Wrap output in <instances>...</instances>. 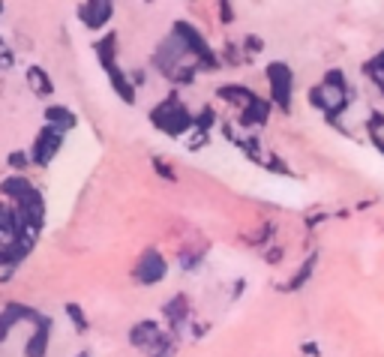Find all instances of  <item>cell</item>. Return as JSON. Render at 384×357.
<instances>
[{
	"mask_svg": "<svg viewBox=\"0 0 384 357\" xmlns=\"http://www.w3.org/2000/svg\"><path fill=\"white\" fill-rule=\"evenodd\" d=\"M150 120L156 123V130H162L168 135H183L190 126H195V118L187 108H183V103L177 96L162 99V103L150 111Z\"/></svg>",
	"mask_w": 384,
	"mask_h": 357,
	"instance_id": "cell-1",
	"label": "cell"
},
{
	"mask_svg": "<svg viewBox=\"0 0 384 357\" xmlns=\"http://www.w3.org/2000/svg\"><path fill=\"white\" fill-rule=\"evenodd\" d=\"M267 84H270V99L282 108L289 111L291 108V90H294V73L289 63H267Z\"/></svg>",
	"mask_w": 384,
	"mask_h": 357,
	"instance_id": "cell-2",
	"label": "cell"
},
{
	"mask_svg": "<svg viewBox=\"0 0 384 357\" xmlns=\"http://www.w3.org/2000/svg\"><path fill=\"white\" fill-rule=\"evenodd\" d=\"M175 33H177V36L183 39V46H187V51H190V54H195L198 61H202V66L213 69V66L219 63L217 57H213L210 46H207V42H204V36L198 33L192 24H187V21H177V24H175Z\"/></svg>",
	"mask_w": 384,
	"mask_h": 357,
	"instance_id": "cell-3",
	"label": "cell"
},
{
	"mask_svg": "<svg viewBox=\"0 0 384 357\" xmlns=\"http://www.w3.org/2000/svg\"><path fill=\"white\" fill-rule=\"evenodd\" d=\"M183 54H190V51H187V46H183V39H180L177 33H172V36H168V39L162 42L160 48H156L153 63L160 66L165 76H175V73H177V61H180Z\"/></svg>",
	"mask_w": 384,
	"mask_h": 357,
	"instance_id": "cell-4",
	"label": "cell"
},
{
	"mask_svg": "<svg viewBox=\"0 0 384 357\" xmlns=\"http://www.w3.org/2000/svg\"><path fill=\"white\" fill-rule=\"evenodd\" d=\"M61 145H63V133H61V130H54V126H46V130H42V133L36 135V141H33L31 160H33L36 165L46 168V165L54 160V153H58Z\"/></svg>",
	"mask_w": 384,
	"mask_h": 357,
	"instance_id": "cell-5",
	"label": "cell"
},
{
	"mask_svg": "<svg viewBox=\"0 0 384 357\" xmlns=\"http://www.w3.org/2000/svg\"><path fill=\"white\" fill-rule=\"evenodd\" d=\"M115 16V6L108 4V0H96V4H81L78 6V19L84 27H90V31H103V27L111 21Z\"/></svg>",
	"mask_w": 384,
	"mask_h": 357,
	"instance_id": "cell-6",
	"label": "cell"
},
{
	"mask_svg": "<svg viewBox=\"0 0 384 357\" xmlns=\"http://www.w3.org/2000/svg\"><path fill=\"white\" fill-rule=\"evenodd\" d=\"M168 274V267H165V259L156 249H147L145 255H141V262L135 267V276L138 282H145V285H153V282H160L162 276Z\"/></svg>",
	"mask_w": 384,
	"mask_h": 357,
	"instance_id": "cell-7",
	"label": "cell"
},
{
	"mask_svg": "<svg viewBox=\"0 0 384 357\" xmlns=\"http://www.w3.org/2000/svg\"><path fill=\"white\" fill-rule=\"evenodd\" d=\"M48 336H51V319L46 316L39 324H33L31 339L24 342V354L27 357H46L48 354Z\"/></svg>",
	"mask_w": 384,
	"mask_h": 357,
	"instance_id": "cell-8",
	"label": "cell"
},
{
	"mask_svg": "<svg viewBox=\"0 0 384 357\" xmlns=\"http://www.w3.org/2000/svg\"><path fill=\"white\" fill-rule=\"evenodd\" d=\"M160 336H162V333H160V324H156V321H138L133 331H130V342H133L135 348H145V351H147Z\"/></svg>",
	"mask_w": 384,
	"mask_h": 357,
	"instance_id": "cell-9",
	"label": "cell"
},
{
	"mask_svg": "<svg viewBox=\"0 0 384 357\" xmlns=\"http://www.w3.org/2000/svg\"><path fill=\"white\" fill-rule=\"evenodd\" d=\"M0 190H4V195L9 198V202H24L27 195L33 192V187H31V180H27L24 175H9V177H4V183H0Z\"/></svg>",
	"mask_w": 384,
	"mask_h": 357,
	"instance_id": "cell-10",
	"label": "cell"
},
{
	"mask_svg": "<svg viewBox=\"0 0 384 357\" xmlns=\"http://www.w3.org/2000/svg\"><path fill=\"white\" fill-rule=\"evenodd\" d=\"M270 118V103L267 99H252V103L240 111V126H261Z\"/></svg>",
	"mask_w": 384,
	"mask_h": 357,
	"instance_id": "cell-11",
	"label": "cell"
},
{
	"mask_svg": "<svg viewBox=\"0 0 384 357\" xmlns=\"http://www.w3.org/2000/svg\"><path fill=\"white\" fill-rule=\"evenodd\" d=\"M108 73V81H111V88H115V93L123 99L126 105H133L135 103V84L126 78V73H120L118 66H111V69H105Z\"/></svg>",
	"mask_w": 384,
	"mask_h": 357,
	"instance_id": "cell-12",
	"label": "cell"
},
{
	"mask_svg": "<svg viewBox=\"0 0 384 357\" xmlns=\"http://www.w3.org/2000/svg\"><path fill=\"white\" fill-rule=\"evenodd\" d=\"M76 120L78 118L69 108H63V105H46V126H54V130L66 133V130H73V126H76Z\"/></svg>",
	"mask_w": 384,
	"mask_h": 357,
	"instance_id": "cell-13",
	"label": "cell"
},
{
	"mask_svg": "<svg viewBox=\"0 0 384 357\" xmlns=\"http://www.w3.org/2000/svg\"><path fill=\"white\" fill-rule=\"evenodd\" d=\"M217 96L225 99V103H232V105H244V108L252 103V99H259L249 88H244V84H222V88L217 90Z\"/></svg>",
	"mask_w": 384,
	"mask_h": 357,
	"instance_id": "cell-14",
	"label": "cell"
},
{
	"mask_svg": "<svg viewBox=\"0 0 384 357\" xmlns=\"http://www.w3.org/2000/svg\"><path fill=\"white\" fill-rule=\"evenodd\" d=\"M115 48H118V33H105V36L93 46V51H96V57H99V63H103L105 69L115 66Z\"/></svg>",
	"mask_w": 384,
	"mask_h": 357,
	"instance_id": "cell-15",
	"label": "cell"
},
{
	"mask_svg": "<svg viewBox=\"0 0 384 357\" xmlns=\"http://www.w3.org/2000/svg\"><path fill=\"white\" fill-rule=\"evenodd\" d=\"M24 78H27V84L33 88V93H39V96H51V93H54L51 78L42 73L39 66H31V69H27V76H24Z\"/></svg>",
	"mask_w": 384,
	"mask_h": 357,
	"instance_id": "cell-16",
	"label": "cell"
},
{
	"mask_svg": "<svg viewBox=\"0 0 384 357\" xmlns=\"http://www.w3.org/2000/svg\"><path fill=\"white\" fill-rule=\"evenodd\" d=\"M162 312H165V319H172V324H175V327H180L183 321L190 319V309H187V297H183V294H177L175 301H168V304L162 306Z\"/></svg>",
	"mask_w": 384,
	"mask_h": 357,
	"instance_id": "cell-17",
	"label": "cell"
},
{
	"mask_svg": "<svg viewBox=\"0 0 384 357\" xmlns=\"http://www.w3.org/2000/svg\"><path fill=\"white\" fill-rule=\"evenodd\" d=\"M316 262H318V255L312 252V259H306V262L301 264V270H297V276H294L291 282H286V291H297V289H301V285L312 276V270H316Z\"/></svg>",
	"mask_w": 384,
	"mask_h": 357,
	"instance_id": "cell-18",
	"label": "cell"
},
{
	"mask_svg": "<svg viewBox=\"0 0 384 357\" xmlns=\"http://www.w3.org/2000/svg\"><path fill=\"white\" fill-rule=\"evenodd\" d=\"M175 351H177V346H175V336H160L153 342V346L145 351V354H150V357H175Z\"/></svg>",
	"mask_w": 384,
	"mask_h": 357,
	"instance_id": "cell-19",
	"label": "cell"
},
{
	"mask_svg": "<svg viewBox=\"0 0 384 357\" xmlns=\"http://www.w3.org/2000/svg\"><path fill=\"white\" fill-rule=\"evenodd\" d=\"M66 316H69V321H73V324L78 327V333L88 331V319H84V312H81V306H78V304H66Z\"/></svg>",
	"mask_w": 384,
	"mask_h": 357,
	"instance_id": "cell-20",
	"label": "cell"
},
{
	"mask_svg": "<svg viewBox=\"0 0 384 357\" xmlns=\"http://www.w3.org/2000/svg\"><path fill=\"white\" fill-rule=\"evenodd\" d=\"M324 84L327 88H333V90H343V93H348V88H346V76H343V69H331V73L324 76Z\"/></svg>",
	"mask_w": 384,
	"mask_h": 357,
	"instance_id": "cell-21",
	"label": "cell"
},
{
	"mask_svg": "<svg viewBox=\"0 0 384 357\" xmlns=\"http://www.w3.org/2000/svg\"><path fill=\"white\" fill-rule=\"evenodd\" d=\"M6 162H9V168H16V171H24L27 165H31V156H27L24 150H12V153L6 156Z\"/></svg>",
	"mask_w": 384,
	"mask_h": 357,
	"instance_id": "cell-22",
	"label": "cell"
},
{
	"mask_svg": "<svg viewBox=\"0 0 384 357\" xmlns=\"http://www.w3.org/2000/svg\"><path fill=\"white\" fill-rule=\"evenodd\" d=\"M210 126H213V111L210 108H204L202 114H198V118H195V130H210Z\"/></svg>",
	"mask_w": 384,
	"mask_h": 357,
	"instance_id": "cell-23",
	"label": "cell"
},
{
	"mask_svg": "<svg viewBox=\"0 0 384 357\" xmlns=\"http://www.w3.org/2000/svg\"><path fill=\"white\" fill-rule=\"evenodd\" d=\"M366 73H369V76H375V73H384V51H381V54H375L373 61L366 63Z\"/></svg>",
	"mask_w": 384,
	"mask_h": 357,
	"instance_id": "cell-24",
	"label": "cell"
},
{
	"mask_svg": "<svg viewBox=\"0 0 384 357\" xmlns=\"http://www.w3.org/2000/svg\"><path fill=\"white\" fill-rule=\"evenodd\" d=\"M195 78V69H177V73H175V81L177 84H190Z\"/></svg>",
	"mask_w": 384,
	"mask_h": 357,
	"instance_id": "cell-25",
	"label": "cell"
},
{
	"mask_svg": "<svg viewBox=\"0 0 384 357\" xmlns=\"http://www.w3.org/2000/svg\"><path fill=\"white\" fill-rule=\"evenodd\" d=\"M153 165L160 168V175L162 177H168V180H175V171H172V165H165V162H160V160H153Z\"/></svg>",
	"mask_w": 384,
	"mask_h": 357,
	"instance_id": "cell-26",
	"label": "cell"
},
{
	"mask_svg": "<svg viewBox=\"0 0 384 357\" xmlns=\"http://www.w3.org/2000/svg\"><path fill=\"white\" fill-rule=\"evenodd\" d=\"M219 16H222V21H232V16H234L232 4H225V0H222V4H219Z\"/></svg>",
	"mask_w": 384,
	"mask_h": 357,
	"instance_id": "cell-27",
	"label": "cell"
},
{
	"mask_svg": "<svg viewBox=\"0 0 384 357\" xmlns=\"http://www.w3.org/2000/svg\"><path fill=\"white\" fill-rule=\"evenodd\" d=\"M247 48L259 51V48H261V39H259V36H247Z\"/></svg>",
	"mask_w": 384,
	"mask_h": 357,
	"instance_id": "cell-28",
	"label": "cell"
},
{
	"mask_svg": "<svg viewBox=\"0 0 384 357\" xmlns=\"http://www.w3.org/2000/svg\"><path fill=\"white\" fill-rule=\"evenodd\" d=\"M373 81L378 84V88H381V93H384V73H375V76H373Z\"/></svg>",
	"mask_w": 384,
	"mask_h": 357,
	"instance_id": "cell-29",
	"label": "cell"
},
{
	"mask_svg": "<svg viewBox=\"0 0 384 357\" xmlns=\"http://www.w3.org/2000/svg\"><path fill=\"white\" fill-rule=\"evenodd\" d=\"M375 148H378V153L384 156V141H381V138H375Z\"/></svg>",
	"mask_w": 384,
	"mask_h": 357,
	"instance_id": "cell-30",
	"label": "cell"
},
{
	"mask_svg": "<svg viewBox=\"0 0 384 357\" xmlns=\"http://www.w3.org/2000/svg\"><path fill=\"white\" fill-rule=\"evenodd\" d=\"M78 357H90V354H88V351H81V354H78Z\"/></svg>",
	"mask_w": 384,
	"mask_h": 357,
	"instance_id": "cell-31",
	"label": "cell"
}]
</instances>
